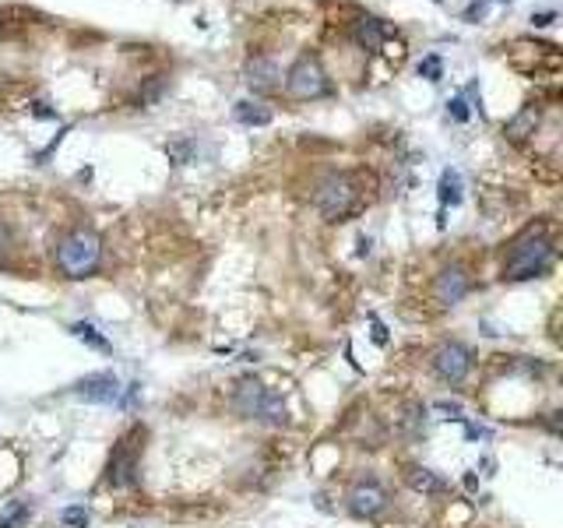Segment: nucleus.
Returning a JSON list of instances; mask_svg holds the SVG:
<instances>
[{
	"label": "nucleus",
	"instance_id": "nucleus-20",
	"mask_svg": "<svg viewBox=\"0 0 563 528\" xmlns=\"http://www.w3.org/2000/svg\"><path fill=\"white\" fill-rule=\"evenodd\" d=\"M166 88H169V77H166V75L148 77V81H144V88L138 92V102H141V106H151V102H159Z\"/></svg>",
	"mask_w": 563,
	"mask_h": 528
},
{
	"label": "nucleus",
	"instance_id": "nucleus-24",
	"mask_svg": "<svg viewBox=\"0 0 563 528\" xmlns=\"http://www.w3.org/2000/svg\"><path fill=\"white\" fill-rule=\"evenodd\" d=\"M420 75L426 81H440V57H426L420 64Z\"/></svg>",
	"mask_w": 563,
	"mask_h": 528
},
{
	"label": "nucleus",
	"instance_id": "nucleus-4",
	"mask_svg": "<svg viewBox=\"0 0 563 528\" xmlns=\"http://www.w3.org/2000/svg\"><path fill=\"white\" fill-rule=\"evenodd\" d=\"M99 257H102V247H99L95 232H85V229L64 236L57 247V268L68 279H88L99 268Z\"/></svg>",
	"mask_w": 563,
	"mask_h": 528
},
{
	"label": "nucleus",
	"instance_id": "nucleus-28",
	"mask_svg": "<svg viewBox=\"0 0 563 528\" xmlns=\"http://www.w3.org/2000/svg\"><path fill=\"white\" fill-rule=\"evenodd\" d=\"M493 430L490 426H479V423H469V441H490Z\"/></svg>",
	"mask_w": 563,
	"mask_h": 528
},
{
	"label": "nucleus",
	"instance_id": "nucleus-6",
	"mask_svg": "<svg viewBox=\"0 0 563 528\" xmlns=\"http://www.w3.org/2000/svg\"><path fill=\"white\" fill-rule=\"evenodd\" d=\"M472 370V353L461 345V342H447L433 353V374L444 380V384H461Z\"/></svg>",
	"mask_w": 563,
	"mask_h": 528
},
{
	"label": "nucleus",
	"instance_id": "nucleus-9",
	"mask_svg": "<svg viewBox=\"0 0 563 528\" xmlns=\"http://www.w3.org/2000/svg\"><path fill=\"white\" fill-rule=\"evenodd\" d=\"M469 289H472V282H469V272L461 264L444 268L437 275V282H433V296H437L440 306H458V303L469 296Z\"/></svg>",
	"mask_w": 563,
	"mask_h": 528
},
{
	"label": "nucleus",
	"instance_id": "nucleus-12",
	"mask_svg": "<svg viewBox=\"0 0 563 528\" xmlns=\"http://www.w3.org/2000/svg\"><path fill=\"white\" fill-rule=\"evenodd\" d=\"M405 483L422 493V497H444L447 493V479L444 475H437L433 468H426V465H409L405 468Z\"/></svg>",
	"mask_w": 563,
	"mask_h": 528
},
{
	"label": "nucleus",
	"instance_id": "nucleus-23",
	"mask_svg": "<svg viewBox=\"0 0 563 528\" xmlns=\"http://www.w3.org/2000/svg\"><path fill=\"white\" fill-rule=\"evenodd\" d=\"M447 113H451L458 124H465V120H469V106H465V99H461V95L447 99Z\"/></svg>",
	"mask_w": 563,
	"mask_h": 528
},
{
	"label": "nucleus",
	"instance_id": "nucleus-15",
	"mask_svg": "<svg viewBox=\"0 0 563 528\" xmlns=\"http://www.w3.org/2000/svg\"><path fill=\"white\" fill-rule=\"evenodd\" d=\"M402 430H405V437H412V441L426 437V405H422V402H412V405L405 409Z\"/></svg>",
	"mask_w": 563,
	"mask_h": 528
},
{
	"label": "nucleus",
	"instance_id": "nucleus-22",
	"mask_svg": "<svg viewBox=\"0 0 563 528\" xmlns=\"http://www.w3.org/2000/svg\"><path fill=\"white\" fill-rule=\"evenodd\" d=\"M61 522H64L68 528H85V525H88V511H85L81 504H74V508H64Z\"/></svg>",
	"mask_w": 563,
	"mask_h": 528
},
{
	"label": "nucleus",
	"instance_id": "nucleus-30",
	"mask_svg": "<svg viewBox=\"0 0 563 528\" xmlns=\"http://www.w3.org/2000/svg\"><path fill=\"white\" fill-rule=\"evenodd\" d=\"M553 21H557V14H553V11H543V14H532V25H535V28H546V25H553Z\"/></svg>",
	"mask_w": 563,
	"mask_h": 528
},
{
	"label": "nucleus",
	"instance_id": "nucleus-3",
	"mask_svg": "<svg viewBox=\"0 0 563 528\" xmlns=\"http://www.w3.org/2000/svg\"><path fill=\"white\" fill-rule=\"evenodd\" d=\"M314 205H317V212H321L328 223H342V219H349L352 212L359 208V187H355V180L346 176V173H331V176H324V180L317 183Z\"/></svg>",
	"mask_w": 563,
	"mask_h": 528
},
{
	"label": "nucleus",
	"instance_id": "nucleus-11",
	"mask_svg": "<svg viewBox=\"0 0 563 528\" xmlns=\"http://www.w3.org/2000/svg\"><path fill=\"white\" fill-rule=\"evenodd\" d=\"M539 120H543L539 106L528 102V106H521V110L503 124V138H507V142H525V138H532V134L539 131Z\"/></svg>",
	"mask_w": 563,
	"mask_h": 528
},
{
	"label": "nucleus",
	"instance_id": "nucleus-17",
	"mask_svg": "<svg viewBox=\"0 0 563 528\" xmlns=\"http://www.w3.org/2000/svg\"><path fill=\"white\" fill-rule=\"evenodd\" d=\"M461 201V176L458 169H444L440 173V205H458Z\"/></svg>",
	"mask_w": 563,
	"mask_h": 528
},
{
	"label": "nucleus",
	"instance_id": "nucleus-5",
	"mask_svg": "<svg viewBox=\"0 0 563 528\" xmlns=\"http://www.w3.org/2000/svg\"><path fill=\"white\" fill-rule=\"evenodd\" d=\"M285 92H289V99H299V102H310V99H321V95H328V77L321 71V64H317V57H299L292 68H289V75H285Z\"/></svg>",
	"mask_w": 563,
	"mask_h": 528
},
{
	"label": "nucleus",
	"instance_id": "nucleus-1",
	"mask_svg": "<svg viewBox=\"0 0 563 528\" xmlns=\"http://www.w3.org/2000/svg\"><path fill=\"white\" fill-rule=\"evenodd\" d=\"M233 409L243 419H254L261 426H285L289 423V405L282 398V391L268 387L265 380L243 378L233 387Z\"/></svg>",
	"mask_w": 563,
	"mask_h": 528
},
{
	"label": "nucleus",
	"instance_id": "nucleus-14",
	"mask_svg": "<svg viewBox=\"0 0 563 528\" xmlns=\"http://www.w3.org/2000/svg\"><path fill=\"white\" fill-rule=\"evenodd\" d=\"M352 39L363 46V50H370V53H377L380 46H384V39H388V25L380 21V18H359L355 21V28H352Z\"/></svg>",
	"mask_w": 563,
	"mask_h": 528
},
{
	"label": "nucleus",
	"instance_id": "nucleus-13",
	"mask_svg": "<svg viewBox=\"0 0 563 528\" xmlns=\"http://www.w3.org/2000/svg\"><path fill=\"white\" fill-rule=\"evenodd\" d=\"M138 483V458L131 448H117L110 458V486H135Z\"/></svg>",
	"mask_w": 563,
	"mask_h": 528
},
{
	"label": "nucleus",
	"instance_id": "nucleus-29",
	"mask_svg": "<svg viewBox=\"0 0 563 528\" xmlns=\"http://www.w3.org/2000/svg\"><path fill=\"white\" fill-rule=\"evenodd\" d=\"M370 324H373V342H377V345H388V328H384L377 317H370Z\"/></svg>",
	"mask_w": 563,
	"mask_h": 528
},
{
	"label": "nucleus",
	"instance_id": "nucleus-19",
	"mask_svg": "<svg viewBox=\"0 0 563 528\" xmlns=\"http://www.w3.org/2000/svg\"><path fill=\"white\" fill-rule=\"evenodd\" d=\"M32 515V504L25 500H11L4 511H0V528H21Z\"/></svg>",
	"mask_w": 563,
	"mask_h": 528
},
{
	"label": "nucleus",
	"instance_id": "nucleus-2",
	"mask_svg": "<svg viewBox=\"0 0 563 528\" xmlns=\"http://www.w3.org/2000/svg\"><path fill=\"white\" fill-rule=\"evenodd\" d=\"M553 261V243L546 236H525L514 243L507 264H503V279L507 282H528V279H539Z\"/></svg>",
	"mask_w": 563,
	"mask_h": 528
},
{
	"label": "nucleus",
	"instance_id": "nucleus-25",
	"mask_svg": "<svg viewBox=\"0 0 563 528\" xmlns=\"http://www.w3.org/2000/svg\"><path fill=\"white\" fill-rule=\"evenodd\" d=\"M433 409H437V412H444L447 419H461V402H447V398H440Z\"/></svg>",
	"mask_w": 563,
	"mask_h": 528
},
{
	"label": "nucleus",
	"instance_id": "nucleus-7",
	"mask_svg": "<svg viewBox=\"0 0 563 528\" xmlns=\"http://www.w3.org/2000/svg\"><path fill=\"white\" fill-rule=\"evenodd\" d=\"M388 508V490L377 479H359L349 490V511L355 518H373Z\"/></svg>",
	"mask_w": 563,
	"mask_h": 528
},
{
	"label": "nucleus",
	"instance_id": "nucleus-26",
	"mask_svg": "<svg viewBox=\"0 0 563 528\" xmlns=\"http://www.w3.org/2000/svg\"><path fill=\"white\" fill-rule=\"evenodd\" d=\"M11 247H14V236H11V229L0 223V261L11 254Z\"/></svg>",
	"mask_w": 563,
	"mask_h": 528
},
{
	"label": "nucleus",
	"instance_id": "nucleus-16",
	"mask_svg": "<svg viewBox=\"0 0 563 528\" xmlns=\"http://www.w3.org/2000/svg\"><path fill=\"white\" fill-rule=\"evenodd\" d=\"M236 120L247 127H265V124H272V113L261 102H236Z\"/></svg>",
	"mask_w": 563,
	"mask_h": 528
},
{
	"label": "nucleus",
	"instance_id": "nucleus-8",
	"mask_svg": "<svg viewBox=\"0 0 563 528\" xmlns=\"http://www.w3.org/2000/svg\"><path fill=\"white\" fill-rule=\"evenodd\" d=\"M70 394L81 402H92V405H113V402H120V380L113 374H88L70 387Z\"/></svg>",
	"mask_w": 563,
	"mask_h": 528
},
{
	"label": "nucleus",
	"instance_id": "nucleus-27",
	"mask_svg": "<svg viewBox=\"0 0 563 528\" xmlns=\"http://www.w3.org/2000/svg\"><path fill=\"white\" fill-rule=\"evenodd\" d=\"M486 7H490V0H472V7L465 11V21H476V18H483V14H486Z\"/></svg>",
	"mask_w": 563,
	"mask_h": 528
},
{
	"label": "nucleus",
	"instance_id": "nucleus-18",
	"mask_svg": "<svg viewBox=\"0 0 563 528\" xmlns=\"http://www.w3.org/2000/svg\"><path fill=\"white\" fill-rule=\"evenodd\" d=\"M70 335L78 338V342H85V345H92V349H99V353H106L110 349V342L99 335V328L95 324H88V321H78V324H70Z\"/></svg>",
	"mask_w": 563,
	"mask_h": 528
},
{
	"label": "nucleus",
	"instance_id": "nucleus-21",
	"mask_svg": "<svg viewBox=\"0 0 563 528\" xmlns=\"http://www.w3.org/2000/svg\"><path fill=\"white\" fill-rule=\"evenodd\" d=\"M166 155H169L176 166H187V162H194V142H191V138L173 142V145H166Z\"/></svg>",
	"mask_w": 563,
	"mask_h": 528
},
{
	"label": "nucleus",
	"instance_id": "nucleus-10",
	"mask_svg": "<svg viewBox=\"0 0 563 528\" xmlns=\"http://www.w3.org/2000/svg\"><path fill=\"white\" fill-rule=\"evenodd\" d=\"M243 81L257 92V95H265V92H275L282 81V68L275 57H250L247 61V68H243Z\"/></svg>",
	"mask_w": 563,
	"mask_h": 528
}]
</instances>
